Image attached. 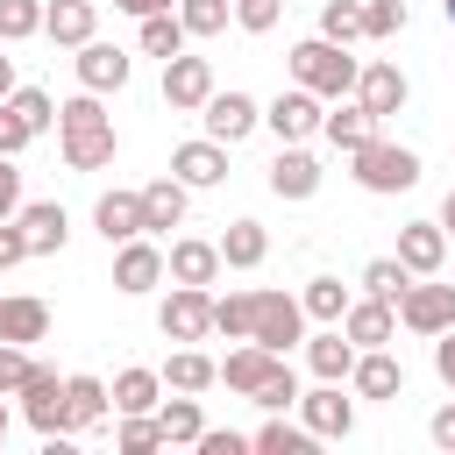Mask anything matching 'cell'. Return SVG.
Masks as SVG:
<instances>
[{"label":"cell","mask_w":455,"mask_h":455,"mask_svg":"<svg viewBox=\"0 0 455 455\" xmlns=\"http://www.w3.org/2000/svg\"><path fill=\"white\" fill-rule=\"evenodd\" d=\"M57 142H64V164L71 171H107L121 135H114V114L100 107V92H78L57 107Z\"/></svg>","instance_id":"6da1fadb"},{"label":"cell","mask_w":455,"mask_h":455,"mask_svg":"<svg viewBox=\"0 0 455 455\" xmlns=\"http://www.w3.org/2000/svg\"><path fill=\"white\" fill-rule=\"evenodd\" d=\"M284 71H291V85H306V92H320V100H348V92H355V71H363V64L348 57V43L306 36V43H291Z\"/></svg>","instance_id":"7a4b0ae2"},{"label":"cell","mask_w":455,"mask_h":455,"mask_svg":"<svg viewBox=\"0 0 455 455\" xmlns=\"http://www.w3.org/2000/svg\"><path fill=\"white\" fill-rule=\"evenodd\" d=\"M348 178H355L363 192H377V199H391V192H412V185H419V149L370 135L363 149H348Z\"/></svg>","instance_id":"3957f363"},{"label":"cell","mask_w":455,"mask_h":455,"mask_svg":"<svg viewBox=\"0 0 455 455\" xmlns=\"http://www.w3.org/2000/svg\"><path fill=\"white\" fill-rule=\"evenodd\" d=\"M249 341L291 355V348L306 341V306H299L291 291H256V306H249Z\"/></svg>","instance_id":"277c9868"},{"label":"cell","mask_w":455,"mask_h":455,"mask_svg":"<svg viewBox=\"0 0 455 455\" xmlns=\"http://www.w3.org/2000/svg\"><path fill=\"white\" fill-rule=\"evenodd\" d=\"M164 341H206L213 334V291L206 284H171V299L156 306Z\"/></svg>","instance_id":"5b68a950"},{"label":"cell","mask_w":455,"mask_h":455,"mask_svg":"<svg viewBox=\"0 0 455 455\" xmlns=\"http://www.w3.org/2000/svg\"><path fill=\"white\" fill-rule=\"evenodd\" d=\"M398 327H412V334H441V327H455V284H434V277H412L405 284V299H398Z\"/></svg>","instance_id":"8992f818"},{"label":"cell","mask_w":455,"mask_h":455,"mask_svg":"<svg viewBox=\"0 0 455 455\" xmlns=\"http://www.w3.org/2000/svg\"><path fill=\"white\" fill-rule=\"evenodd\" d=\"M71 71H78V85H85V92H100V100H107V92H121V85L135 78V57H128L121 43H100V36H92V43H78Z\"/></svg>","instance_id":"52a82bcc"},{"label":"cell","mask_w":455,"mask_h":455,"mask_svg":"<svg viewBox=\"0 0 455 455\" xmlns=\"http://www.w3.org/2000/svg\"><path fill=\"white\" fill-rule=\"evenodd\" d=\"M213 100V57H164V107L171 114H199Z\"/></svg>","instance_id":"ba28073f"},{"label":"cell","mask_w":455,"mask_h":455,"mask_svg":"<svg viewBox=\"0 0 455 455\" xmlns=\"http://www.w3.org/2000/svg\"><path fill=\"white\" fill-rule=\"evenodd\" d=\"M199 121H206V135H213V142H228V149H235V142H249V135L263 128V107H256L249 92H235V85H228V92L213 85V100L199 107Z\"/></svg>","instance_id":"9c48e42d"},{"label":"cell","mask_w":455,"mask_h":455,"mask_svg":"<svg viewBox=\"0 0 455 455\" xmlns=\"http://www.w3.org/2000/svg\"><path fill=\"white\" fill-rule=\"evenodd\" d=\"M14 398H21V419H28L36 434H71V427H64V377H57L50 363H36Z\"/></svg>","instance_id":"30bf717a"},{"label":"cell","mask_w":455,"mask_h":455,"mask_svg":"<svg viewBox=\"0 0 455 455\" xmlns=\"http://www.w3.org/2000/svg\"><path fill=\"white\" fill-rule=\"evenodd\" d=\"M299 419L313 441H348L355 434V398H341V384L320 377V391H299Z\"/></svg>","instance_id":"8fae6325"},{"label":"cell","mask_w":455,"mask_h":455,"mask_svg":"<svg viewBox=\"0 0 455 455\" xmlns=\"http://www.w3.org/2000/svg\"><path fill=\"white\" fill-rule=\"evenodd\" d=\"M320 114H327V100L306 92V85H291V92H277V100L263 107V128H270L277 142H306V135H320Z\"/></svg>","instance_id":"7c38bea8"},{"label":"cell","mask_w":455,"mask_h":455,"mask_svg":"<svg viewBox=\"0 0 455 455\" xmlns=\"http://www.w3.org/2000/svg\"><path fill=\"white\" fill-rule=\"evenodd\" d=\"M171 178H178L185 192H213V185H228V142H213V135L178 142V149H171Z\"/></svg>","instance_id":"4fadbf2b"},{"label":"cell","mask_w":455,"mask_h":455,"mask_svg":"<svg viewBox=\"0 0 455 455\" xmlns=\"http://www.w3.org/2000/svg\"><path fill=\"white\" fill-rule=\"evenodd\" d=\"M156 284H164V249H156L149 235H128V242H114V291L142 299V291H156Z\"/></svg>","instance_id":"5bb4252c"},{"label":"cell","mask_w":455,"mask_h":455,"mask_svg":"<svg viewBox=\"0 0 455 455\" xmlns=\"http://www.w3.org/2000/svg\"><path fill=\"white\" fill-rule=\"evenodd\" d=\"M220 270H228V263H220V242H206V235H178V242L164 249V277H171V284H206V291H213Z\"/></svg>","instance_id":"9a60e30c"},{"label":"cell","mask_w":455,"mask_h":455,"mask_svg":"<svg viewBox=\"0 0 455 455\" xmlns=\"http://www.w3.org/2000/svg\"><path fill=\"white\" fill-rule=\"evenodd\" d=\"M320 156L306 149V142H277V156H270V192L277 199H313L320 192Z\"/></svg>","instance_id":"2e32d148"},{"label":"cell","mask_w":455,"mask_h":455,"mask_svg":"<svg viewBox=\"0 0 455 455\" xmlns=\"http://www.w3.org/2000/svg\"><path fill=\"white\" fill-rule=\"evenodd\" d=\"M14 228H21V242H28V256H57V249L71 242V213H64L57 199H21V213H14Z\"/></svg>","instance_id":"e0dca14e"},{"label":"cell","mask_w":455,"mask_h":455,"mask_svg":"<svg viewBox=\"0 0 455 455\" xmlns=\"http://www.w3.org/2000/svg\"><path fill=\"white\" fill-rule=\"evenodd\" d=\"M334 327H341V334H348L355 348H391V334H398V306H391V299H370V291H363V299H348V313H341Z\"/></svg>","instance_id":"ac0fdd59"},{"label":"cell","mask_w":455,"mask_h":455,"mask_svg":"<svg viewBox=\"0 0 455 455\" xmlns=\"http://www.w3.org/2000/svg\"><path fill=\"white\" fill-rule=\"evenodd\" d=\"M277 370H284V355H277V348L242 341V348H228V363H220V377H213V384H228V391H242V398H256Z\"/></svg>","instance_id":"d6986e66"},{"label":"cell","mask_w":455,"mask_h":455,"mask_svg":"<svg viewBox=\"0 0 455 455\" xmlns=\"http://www.w3.org/2000/svg\"><path fill=\"white\" fill-rule=\"evenodd\" d=\"M355 100H363L377 121H391V114L412 100V85H405V71H398L391 57H377V64H363V71H355Z\"/></svg>","instance_id":"ffe728a7"},{"label":"cell","mask_w":455,"mask_h":455,"mask_svg":"<svg viewBox=\"0 0 455 455\" xmlns=\"http://www.w3.org/2000/svg\"><path fill=\"white\" fill-rule=\"evenodd\" d=\"M398 263H405L412 277H441V263H448V228H441V220H405V228H398Z\"/></svg>","instance_id":"44dd1931"},{"label":"cell","mask_w":455,"mask_h":455,"mask_svg":"<svg viewBox=\"0 0 455 455\" xmlns=\"http://www.w3.org/2000/svg\"><path fill=\"white\" fill-rule=\"evenodd\" d=\"M43 36L57 50H78L100 36V0H43Z\"/></svg>","instance_id":"7402d4cb"},{"label":"cell","mask_w":455,"mask_h":455,"mask_svg":"<svg viewBox=\"0 0 455 455\" xmlns=\"http://www.w3.org/2000/svg\"><path fill=\"white\" fill-rule=\"evenodd\" d=\"M348 391H355V398H398V391H405V363H398L391 348H355Z\"/></svg>","instance_id":"603a6c76"},{"label":"cell","mask_w":455,"mask_h":455,"mask_svg":"<svg viewBox=\"0 0 455 455\" xmlns=\"http://www.w3.org/2000/svg\"><path fill=\"white\" fill-rule=\"evenodd\" d=\"M107 405H114V398H107V384H100L92 370L64 377V427H71V434H100V427H107Z\"/></svg>","instance_id":"cb8c5ba5"},{"label":"cell","mask_w":455,"mask_h":455,"mask_svg":"<svg viewBox=\"0 0 455 455\" xmlns=\"http://www.w3.org/2000/svg\"><path fill=\"white\" fill-rule=\"evenodd\" d=\"M185 199H192V192H185L171 171H164V178H149V185H142V228H149V235L185 228Z\"/></svg>","instance_id":"d4e9b609"},{"label":"cell","mask_w":455,"mask_h":455,"mask_svg":"<svg viewBox=\"0 0 455 455\" xmlns=\"http://www.w3.org/2000/svg\"><path fill=\"white\" fill-rule=\"evenodd\" d=\"M92 228H100V242H107V249H114V242H128V235H149V228H142V192H100Z\"/></svg>","instance_id":"484cf974"},{"label":"cell","mask_w":455,"mask_h":455,"mask_svg":"<svg viewBox=\"0 0 455 455\" xmlns=\"http://www.w3.org/2000/svg\"><path fill=\"white\" fill-rule=\"evenodd\" d=\"M320 135H327V142H334V149L348 156V149H363L370 135H384V121H377V114L363 107V100H348V107H334V114H320Z\"/></svg>","instance_id":"4316f807"},{"label":"cell","mask_w":455,"mask_h":455,"mask_svg":"<svg viewBox=\"0 0 455 455\" xmlns=\"http://www.w3.org/2000/svg\"><path fill=\"white\" fill-rule=\"evenodd\" d=\"M306 370H313V377H327V384H348V370H355V341H348L341 327L313 334V341H306Z\"/></svg>","instance_id":"83f0119b"},{"label":"cell","mask_w":455,"mask_h":455,"mask_svg":"<svg viewBox=\"0 0 455 455\" xmlns=\"http://www.w3.org/2000/svg\"><path fill=\"white\" fill-rule=\"evenodd\" d=\"M107 398H114V412H156V398H164V370L128 363V370L107 384Z\"/></svg>","instance_id":"f1b7e54d"},{"label":"cell","mask_w":455,"mask_h":455,"mask_svg":"<svg viewBox=\"0 0 455 455\" xmlns=\"http://www.w3.org/2000/svg\"><path fill=\"white\" fill-rule=\"evenodd\" d=\"M213 377H220V363H213L206 348H192V341H178L171 363H164V391H206Z\"/></svg>","instance_id":"f546056e"},{"label":"cell","mask_w":455,"mask_h":455,"mask_svg":"<svg viewBox=\"0 0 455 455\" xmlns=\"http://www.w3.org/2000/svg\"><path fill=\"white\" fill-rule=\"evenodd\" d=\"M43 334H50V306H43V299H0V341L28 348V341H43Z\"/></svg>","instance_id":"4dcf8cb0"},{"label":"cell","mask_w":455,"mask_h":455,"mask_svg":"<svg viewBox=\"0 0 455 455\" xmlns=\"http://www.w3.org/2000/svg\"><path fill=\"white\" fill-rule=\"evenodd\" d=\"M263 256H270L263 220H228V235H220V263H228V270H256Z\"/></svg>","instance_id":"1f68e13d"},{"label":"cell","mask_w":455,"mask_h":455,"mask_svg":"<svg viewBox=\"0 0 455 455\" xmlns=\"http://www.w3.org/2000/svg\"><path fill=\"white\" fill-rule=\"evenodd\" d=\"M156 427H164V448H171V441H178V448H192V441L206 434V412H199V398H192V391H178L171 405L156 398Z\"/></svg>","instance_id":"d6a6232c"},{"label":"cell","mask_w":455,"mask_h":455,"mask_svg":"<svg viewBox=\"0 0 455 455\" xmlns=\"http://www.w3.org/2000/svg\"><path fill=\"white\" fill-rule=\"evenodd\" d=\"M135 43H142V57H178L192 36H185L178 7H164V14H142V21H135Z\"/></svg>","instance_id":"836d02e7"},{"label":"cell","mask_w":455,"mask_h":455,"mask_svg":"<svg viewBox=\"0 0 455 455\" xmlns=\"http://www.w3.org/2000/svg\"><path fill=\"white\" fill-rule=\"evenodd\" d=\"M249 448H263V455H313V434H306V419L291 427L284 412H270V419L249 434Z\"/></svg>","instance_id":"e575fe53"},{"label":"cell","mask_w":455,"mask_h":455,"mask_svg":"<svg viewBox=\"0 0 455 455\" xmlns=\"http://www.w3.org/2000/svg\"><path fill=\"white\" fill-rule=\"evenodd\" d=\"M355 284H363V291H370V299H391V306H398V299H405V284H412V270H405V263H398V256H370V263H363V277H355Z\"/></svg>","instance_id":"d590c367"},{"label":"cell","mask_w":455,"mask_h":455,"mask_svg":"<svg viewBox=\"0 0 455 455\" xmlns=\"http://www.w3.org/2000/svg\"><path fill=\"white\" fill-rule=\"evenodd\" d=\"M299 306H306V320H341L348 313V284L341 277H306V291H299Z\"/></svg>","instance_id":"8d00e7d4"},{"label":"cell","mask_w":455,"mask_h":455,"mask_svg":"<svg viewBox=\"0 0 455 455\" xmlns=\"http://www.w3.org/2000/svg\"><path fill=\"white\" fill-rule=\"evenodd\" d=\"M178 21H185V36H220L228 21H235V0H178Z\"/></svg>","instance_id":"74e56055"},{"label":"cell","mask_w":455,"mask_h":455,"mask_svg":"<svg viewBox=\"0 0 455 455\" xmlns=\"http://www.w3.org/2000/svg\"><path fill=\"white\" fill-rule=\"evenodd\" d=\"M7 107L28 121V135H50V128H57V100H50L43 85H14V92H7Z\"/></svg>","instance_id":"f35d334b"},{"label":"cell","mask_w":455,"mask_h":455,"mask_svg":"<svg viewBox=\"0 0 455 455\" xmlns=\"http://www.w3.org/2000/svg\"><path fill=\"white\" fill-rule=\"evenodd\" d=\"M114 448H121V455L164 448V427H156V412H121V427H114Z\"/></svg>","instance_id":"ab89813d"},{"label":"cell","mask_w":455,"mask_h":455,"mask_svg":"<svg viewBox=\"0 0 455 455\" xmlns=\"http://www.w3.org/2000/svg\"><path fill=\"white\" fill-rule=\"evenodd\" d=\"M43 36V0H0V43Z\"/></svg>","instance_id":"60d3db41"},{"label":"cell","mask_w":455,"mask_h":455,"mask_svg":"<svg viewBox=\"0 0 455 455\" xmlns=\"http://www.w3.org/2000/svg\"><path fill=\"white\" fill-rule=\"evenodd\" d=\"M249 306H256V291H228V299H213V334L249 341Z\"/></svg>","instance_id":"b9f144b4"},{"label":"cell","mask_w":455,"mask_h":455,"mask_svg":"<svg viewBox=\"0 0 455 455\" xmlns=\"http://www.w3.org/2000/svg\"><path fill=\"white\" fill-rule=\"evenodd\" d=\"M320 36L327 43H355L363 36V0H327L320 7Z\"/></svg>","instance_id":"7bdbcfd3"},{"label":"cell","mask_w":455,"mask_h":455,"mask_svg":"<svg viewBox=\"0 0 455 455\" xmlns=\"http://www.w3.org/2000/svg\"><path fill=\"white\" fill-rule=\"evenodd\" d=\"M398 28H405V0H363V36L370 43H384Z\"/></svg>","instance_id":"ee69618b"},{"label":"cell","mask_w":455,"mask_h":455,"mask_svg":"<svg viewBox=\"0 0 455 455\" xmlns=\"http://www.w3.org/2000/svg\"><path fill=\"white\" fill-rule=\"evenodd\" d=\"M277 14H284V0H235V28H249V36H270Z\"/></svg>","instance_id":"f6af8a7d"},{"label":"cell","mask_w":455,"mask_h":455,"mask_svg":"<svg viewBox=\"0 0 455 455\" xmlns=\"http://www.w3.org/2000/svg\"><path fill=\"white\" fill-rule=\"evenodd\" d=\"M256 405H263V412H291V405H299V377H291V363H284V370L256 391Z\"/></svg>","instance_id":"bcb514c9"},{"label":"cell","mask_w":455,"mask_h":455,"mask_svg":"<svg viewBox=\"0 0 455 455\" xmlns=\"http://www.w3.org/2000/svg\"><path fill=\"white\" fill-rule=\"evenodd\" d=\"M28 370H36V355H28V348H14V341H0V398H14Z\"/></svg>","instance_id":"7dc6e473"},{"label":"cell","mask_w":455,"mask_h":455,"mask_svg":"<svg viewBox=\"0 0 455 455\" xmlns=\"http://www.w3.org/2000/svg\"><path fill=\"white\" fill-rule=\"evenodd\" d=\"M28 142H36V135H28V121H21V114L0 100V156H21Z\"/></svg>","instance_id":"c3c4849f"},{"label":"cell","mask_w":455,"mask_h":455,"mask_svg":"<svg viewBox=\"0 0 455 455\" xmlns=\"http://www.w3.org/2000/svg\"><path fill=\"white\" fill-rule=\"evenodd\" d=\"M192 448H199V455H242V448H249V434H235V427H206Z\"/></svg>","instance_id":"681fc988"},{"label":"cell","mask_w":455,"mask_h":455,"mask_svg":"<svg viewBox=\"0 0 455 455\" xmlns=\"http://www.w3.org/2000/svg\"><path fill=\"white\" fill-rule=\"evenodd\" d=\"M21 213V171H14V156H0V220H14Z\"/></svg>","instance_id":"f907efd6"},{"label":"cell","mask_w":455,"mask_h":455,"mask_svg":"<svg viewBox=\"0 0 455 455\" xmlns=\"http://www.w3.org/2000/svg\"><path fill=\"white\" fill-rule=\"evenodd\" d=\"M434 377L455 391V327H441V334H434Z\"/></svg>","instance_id":"816d5d0a"},{"label":"cell","mask_w":455,"mask_h":455,"mask_svg":"<svg viewBox=\"0 0 455 455\" xmlns=\"http://www.w3.org/2000/svg\"><path fill=\"white\" fill-rule=\"evenodd\" d=\"M14 263H28V242H21L14 220H0V270H14Z\"/></svg>","instance_id":"f5cc1de1"},{"label":"cell","mask_w":455,"mask_h":455,"mask_svg":"<svg viewBox=\"0 0 455 455\" xmlns=\"http://www.w3.org/2000/svg\"><path fill=\"white\" fill-rule=\"evenodd\" d=\"M427 434H434V448H448V455H455V398H448V405L427 419Z\"/></svg>","instance_id":"db71d44e"},{"label":"cell","mask_w":455,"mask_h":455,"mask_svg":"<svg viewBox=\"0 0 455 455\" xmlns=\"http://www.w3.org/2000/svg\"><path fill=\"white\" fill-rule=\"evenodd\" d=\"M114 7H121V14H135V21H142V14H164V7H171V0H114Z\"/></svg>","instance_id":"11a10c76"},{"label":"cell","mask_w":455,"mask_h":455,"mask_svg":"<svg viewBox=\"0 0 455 455\" xmlns=\"http://www.w3.org/2000/svg\"><path fill=\"white\" fill-rule=\"evenodd\" d=\"M14 92V57H7V43H0V100Z\"/></svg>","instance_id":"9f6ffc18"},{"label":"cell","mask_w":455,"mask_h":455,"mask_svg":"<svg viewBox=\"0 0 455 455\" xmlns=\"http://www.w3.org/2000/svg\"><path fill=\"white\" fill-rule=\"evenodd\" d=\"M441 228L455 235V185H448V199H441Z\"/></svg>","instance_id":"6f0895ef"},{"label":"cell","mask_w":455,"mask_h":455,"mask_svg":"<svg viewBox=\"0 0 455 455\" xmlns=\"http://www.w3.org/2000/svg\"><path fill=\"white\" fill-rule=\"evenodd\" d=\"M7 427H14V412H7V398H0V441H7Z\"/></svg>","instance_id":"680465c9"},{"label":"cell","mask_w":455,"mask_h":455,"mask_svg":"<svg viewBox=\"0 0 455 455\" xmlns=\"http://www.w3.org/2000/svg\"><path fill=\"white\" fill-rule=\"evenodd\" d=\"M441 14H448V28H455V0H441Z\"/></svg>","instance_id":"91938a15"}]
</instances>
